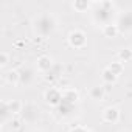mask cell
Wrapping results in <instances>:
<instances>
[{
  "mask_svg": "<svg viewBox=\"0 0 132 132\" xmlns=\"http://www.w3.org/2000/svg\"><path fill=\"white\" fill-rule=\"evenodd\" d=\"M20 117H22V121H25V123H36L39 118V107L34 103H27L23 106Z\"/></svg>",
  "mask_w": 132,
  "mask_h": 132,
  "instance_id": "cell-4",
  "label": "cell"
},
{
  "mask_svg": "<svg viewBox=\"0 0 132 132\" xmlns=\"http://www.w3.org/2000/svg\"><path fill=\"white\" fill-rule=\"evenodd\" d=\"M56 27H57V20L50 13H42V14L36 16L33 20V30H34L36 36L44 37V39L47 36H50L51 33H54Z\"/></svg>",
  "mask_w": 132,
  "mask_h": 132,
  "instance_id": "cell-1",
  "label": "cell"
},
{
  "mask_svg": "<svg viewBox=\"0 0 132 132\" xmlns=\"http://www.w3.org/2000/svg\"><path fill=\"white\" fill-rule=\"evenodd\" d=\"M90 6H92V2H87V0H75V2H72V8L76 13H86L90 10Z\"/></svg>",
  "mask_w": 132,
  "mask_h": 132,
  "instance_id": "cell-14",
  "label": "cell"
},
{
  "mask_svg": "<svg viewBox=\"0 0 132 132\" xmlns=\"http://www.w3.org/2000/svg\"><path fill=\"white\" fill-rule=\"evenodd\" d=\"M89 98L93 100V101H96V103L98 101H103L106 98V89H104V86H101V84L92 86L89 89Z\"/></svg>",
  "mask_w": 132,
  "mask_h": 132,
  "instance_id": "cell-9",
  "label": "cell"
},
{
  "mask_svg": "<svg viewBox=\"0 0 132 132\" xmlns=\"http://www.w3.org/2000/svg\"><path fill=\"white\" fill-rule=\"evenodd\" d=\"M61 90H62V104L73 106L79 100V92L73 87H64Z\"/></svg>",
  "mask_w": 132,
  "mask_h": 132,
  "instance_id": "cell-8",
  "label": "cell"
},
{
  "mask_svg": "<svg viewBox=\"0 0 132 132\" xmlns=\"http://www.w3.org/2000/svg\"><path fill=\"white\" fill-rule=\"evenodd\" d=\"M59 70H61V65L54 64V65H53V69H51L48 73L44 75V79H45L47 82H54L56 79H59Z\"/></svg>",
  "mask_w": 132,
  "mask_h": 132,
  "instance_id": "cell-15",
  "label": "cell"
},
{
  "mask_svg": "<svg viewBox=\"0 0 132 132\" xmlns=\"http://www.w3.org/2000/svg\"><path fill=\"white\" fill-rule=\"evenodd\" d=\"M10 124H11V127H13V129H17V127L20 126V121H19V120H14V118H13V120L10 121Z\"/></svg>",
  "mask_w": 132,
  "mask_h": 132,
  "instance_id": "cell-21",
  "label": "cell"
},
{
  "mask_svg": "<svg viewBox=\"0 0 132 132\" xmlns=\"http://www.w3.org/2000/svg\"><path fill=\"white\" fill-rule=\"evenodd\" d=\"M101 118H103L104 123L117 124V123L120 121V118H121V113H120V110H118L117 107H112V106H110V107H106V109L103 110Z\"/></svg>",
  "mask_w": 132,
  "mask_h": 132,
  "instance_id": "cell-6",
  "label": "cell"
},
{
  "mask_svg": "<svg viewBox=\"0 0 132 132\" xmlns=\"http://www.w3.org/2000/svg\"><path fill=\"white\" fill-rule=\"evenodd\" d=\"M0 113H2V124H6L8 121H11L14 118L13 113H11V110H10V107H8L6 100H3L2 104H0Z\"/></svg>",
  "mask_w": 132,
  "mask_h": 132,
  "instance_id": "cell-12",
  "label": "cell"
},
{
  "mask_svg": "<svg viewBox=\"0 0 132 132\" xmlns=\"http://www.w3.org/2000/svg\"><path fill=\"white\" fill-rule=\"evenodd\" d=\"M67 42H69V45H70L72 48L81 50V48H84V47L87 45V34H86L82 30H79V28L72 30V31L69 33V36H67Z\"/></svg>",
  "mask_w": 132,
  "mask_h": 132,
  "instance_id": "cell-2",
  "label": "cell"
},
{
  "mask_svg": "<svg viewBox=\"0 0 132 132\" xmlns=\"http://www.w3.org/2000/svg\"><path fill=\"white\" fill-rule=\"evenodd\" d=\"M44 100L51 107H61L62 106V90L57 87H48L44 93Z\"/></svg>",
  "mask_w": 132,
  "mask_h": 132,
  "instance_id": "cell-3",
  "label": "cell"
},
{
  "mask_svg": "<svg viewBox=\"0 0 132 132\" xmlns=\"http://www.w3.org/2000/svg\"><path fill=\"white\" fill-rule=\"evenodd\" d=\"M20 73V84L22 86H30L34 81V72L30 67H23L22 70H19Z\"/></svg>",
  "mask_w": 132,
  "mask_h": 132,
  "instance_id": "cell-11",
  "label": "cell"
},
{
  "mask_svg": "<svg viewBox=\"0 0 132 132\" xmlns=\"http://www.w3.org/2000/svg\"><path fill=\"white\" fill-rule=\"evenodd\" d=\"M6 103H8V107H10V110H11V113H13V117L14 115H20L22 113V110H23V103L20 101V100H6Z\"/></svg>",
  "mask_w": 132,
  "mask_h": 132,
  "instance_id": "cell-13",
  "label": "cell"
},
{
  "mask_svg": "<svg viewBox=\"0 0 132 132\" xmlns=\"http://www.w3.org/2000/svg\"><path fill=\"white\" fill-rule=\"evenodd\" d=\"M117 25L120 28V33H132V11H126L120 14Z\"/></svg>",
  "mask_w": 132,
  "mask_h": 132,
  "instance_id": "cell-5",
  "label": "cell"
},
{
  "mask_svg": "<svg viewBox=\"0 0 132 132\" xmlns=\"http://www.w3.org/2000/svg\"><path fill=\"white\" fill-rule=\"evenodd\" d=\"M53 65H54L53 57H51V56H47V54L39 56L37 61H36V69H37V72H39V73H44V75L48 73V72L53 69Z\"/></svg>",
  "mask_w": 132,
  "mask_h": 132,
  "instance_id": "cell-7",
  "label": "cell"
},
{
  "mask_svg": "<svg viewBox=\"0 0 132 132\" xmlns=\"http://www.w3.org/2000/svg\"><path fill=\"white\" fill-rule=\"evenodd\" d=\"M31 132H44V130H40V129H34V130H31Z\"/></svg>",
  "mask_w": 132,
  "mask_h": 132,
  "instance_id": "cell-23",
  "label": "cell"
},
{
  "mask_svg": "<svg viewBox=\"0 0 132 132\" xmlns=\"http://www.w3.org/2000/svg\"><path fill=\"white\" fill-rule=\"evenodd\" d=\"M118 61H121L123 64L124 62H129L132 61V48H120L118 50Z\"/></svg>",
  "mask_w": 132,
  "mask_h": 132,
  "instance_id": "cell-19",
  "label": "cell"
},
{
  "mask_svg": "<svg viewBox=\"0 0 132 132\" xmlns=\"http://www.w3.org/2000/svg\"><path fill=\"white\" fill-rule=\"evenodd\" d=\"M107 69H109L113 75L120 76V75H123V72H124V64H123L121 61H113V62H110V64L107 65Z\"/></svg>",
  "mask_w": 132,
  "mask_h": 132,
  "instance_id": "cell-18",
  "label": "cell"
},
{
  "mask_svg": "<svg viewBox=\"0 0 132 132\" xmlns=\"http://www.w3.org/2000/svg\"><path fill=\"white\" fill-rule=\"evenodd\" d=\"M70 132H89V129H86V127H82V126H76V127L72 129Z\"/></svg>",
  "mask_w": 132,
  "mask_h": 132,
  "instance_id": "cell-22",
  "label": "cell"
},
{
  "mask_svg": "<svg viewBox=\"0 0 132 132\" xmlns=\"http://www.w3.org/2000/svg\"><path fill=\"white\" fill-rule=\"evenodd\" d=\"M10 62V54L6 51H0V69H5Z\"/></svg>",
  "mask_w": 132,
  "mask_h": 132,
  "instance_id": "cell-20",
  "label": "cell"
},
{
  "mask_svg": "<svg viewBox=\"0 0 132 132\" xmlns=\"http://www.w3.org/2000/svg\"><path fill=\"white\" fill-rule=\"evenodd\" d=\"M5 78H6V82L8 84H11V86H17V84H20V73H19V70H10L6 75H5Z\"/></svg>",
  "mask_w": 132,
  "mask_h": 132,
  "instance_id": "cell-16",
  "label": "cell"
},
{
  "mask_svg": "<svg viewBox=\"0 0 132 132\" xmlns=\"http://www.w3.org/2000/svg\"><path fill=\"white\" fill-rule=\"evenodd\" d=\"M101 79H103V82L104 84H115L117 81H118V76L117 75H113L107 67L101 72Z\"/></svg>",
  "mask_w": 132,
  "mask_h": 132,
  "instance_id": "cell-17",
  "label": "cell"
},
{
  "mask_svg": "<svg viewBox=\"0 0 132 132\" xmlns=\"http://www.w3.org/2000/svg\"><path fill=\"white\" fill-rule=\"evenodd\" d=\"M101 33H103L104 37H107V39H113V37H117V36L120 34V28H118L117 22H109V23L103 25Z\"/></svg>",
  "mask_w": 132,
  "mask_h": 132,
  "instance_id": "cell-10",
  "label": "cell"
}]
</instances>
